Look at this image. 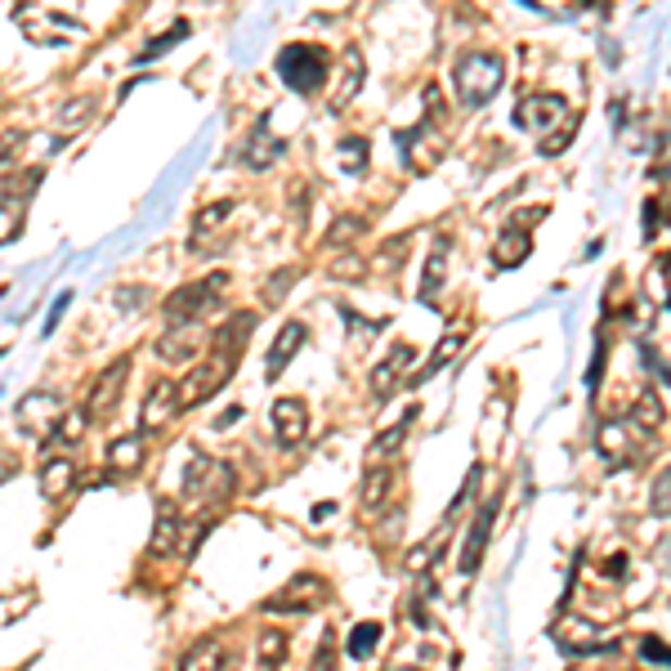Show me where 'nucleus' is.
I'll list each match as a JSON object with an SVG mask.
<instances>
[{"label": "nucleus", "instance_id": "obj_1", "mask_svg": "<svg viewBox=\"0 0 671 671\" xmlns=\"http://www.w3.org/2000/svg\"><path fill=\"white\" fill-rule=\"evenodd\" d=\"M238 489V474L229 461H219V457H206L198 453L189 466H183V506L189 510H206V506H219V502H229Z\"/></svg>", "mask_w": 671, "mask_h": 671}, {"label": "nucleus", "instance_id": "obj_2", "mask_svg": "<svg viewBox=\"0 0 671 671\" xmlns=\"http://www.w3.org/2000/svg\"><path fill=\"white\" fill-rule=\"evenodd\" d=\"M502 81H506V63L497 54H483V50L457 59V67H453V86L466 107H483L502 90Z\"/></svg>", "mask_w": 671, "mask_h": 671}, {"label": "nucleus", "instance_id": "obj_3", "mask_svg": "<svg viewBox=\"0 0 671 671\" xmlns=\"http://www.w3.org/2000/svg\"><path fill=\"white\" fill-rule=\"evenodd\" d=\"M224 291H229V274H211V278H202V282H183L179 291L166 295L162 314H166V322H198L202 314L219 309Z\"/></svg>", "mask_w": 671, "mask_h": 671}, {"label": "nucleus", "instance_id": "obj_4", "mask_svg": "<svg viewBox=\"0 0 671 671\" xmlns=\"http://www.w3.org/2000/svg\"><path fill=\"white\" fill-rule=\"evenodd\" d=\"M238 363H242V354H233V350H219V345H211V354L183 377V407H198V403H206L211 394H219L224 390V381L238 371Z\"/></svg>", "mask_w": 671, "mask_h": 671}, {"label": "nucleus", "instance_id": "obj_5", "mask_svg": "<svg viewBox=\"0 0 671 671\" xmlns=\"http://www.w3.org/2000/svg\"><path fill=\"white\" fill-rule=\"evenodd\" d=\"M278 77L295 94H314L327 81V54L318 46H287L278 54Z\"/></svg>", "mask_w": 671, "mask_h": 671}, {"label": "nucleus", "instance_id": "obj_6", "mask_svg": "<svg viewBox=\"0 0 671 671\" xmlns=\"http://www.w3.org/2000/svg\"><path fill=\"white\" fill-rule=\"evenodd\" d=\"M59 417H63V403H59L54 390H31L14 407V421H18L23 434H50L59 426Z\"/></svg>", "mask_w": 671, "mask_h": 671}, {"label": "nucleus", "instance_id": "obj_7", "mask_svg": "<svg viewBox=\"0 0 671 671\" xmlns=\"http://www.w3.org/2000/svg\"><path fill=\"white\" fill-rule=\"evenodd\" d=\"M555 122H569V103L559 94H524L515 103V126H524L533 135L555 130Z\"/></svg>", "mask_w": 671, "mask_h": 671}, {"label": "nucleus", "instance_id": "obj_8", "mask_svg": "<svg viewBox=\"0 0 671 671\" xmlns=\"http://www.w3.org/2000/svg\"><path fill=\"white\" fill-rule=\"evenodd\" d=\"M407 377H413V345H407V341H398V345H390V354L377 363V367H371V398H377V403H385L398 385H407Z\"/></svg>", "mask_w": 671, "mask_h": 671}, {"label": "nucleus", "instance_id": "obj_9", "mask_svg": "<svg viewBox=\"0 0 671 671\" xmlns=\"http://www.w3.org/2000/svg\"><path fill=\"white\" fill-rule=\"evenodd\" d=\"M179 413H183V390H179L175 381H157L153 390L143 394V407H139V426H143L148 434H153V430L170 426Z\"/></svg>", "mask_w": 671, "mask_h": 671}, {"label": "nucleus", "instance_id": "obj_10", "mask_svg": "<svg viewBox=\"0 0 671 671\" xmlns=\"http://www.w3.org/2000/svg\"><path fill=\"white\" fill-rule=\"evenodd\" d=\"M126 377H130V358H117V363H107V367L99 371V381L90 385V398H86L90 421H103L112 407H117V394H122Z\"/></svg>", "mask_w": 671, "mask_h": 671}, {"label": "nucleus", "instance_id": "obj_11", "mask_svg": "<svg viewBox=\"0 0 671 671\" xmlns=\"http://www.w3.org/2000/svg\"><path fill=\"white\" fill-rule=\"evenodd\" d=\"M322 595H327V582L305 573V578H291L274 600H265V613H301V609H314L322 605Z\"/></svg>", "mask_w": 671, "mask_h": 671}, {"label": "nucleus", "instance_id": "obj_12", "mask_svg": "<svg viewBox=\"0 0 671 671\" xmlns=\"http://www.w3.org/2000/svg\"><path fill=\"white\" fill-rule=\"evenodd\" d=\"M269 421H274L278 447H301L305 434H309V407H305L301 398H278L274 413H269Z\"/></svg>", "mask_w": 671, "mask_h": 671}, {"label": "nucleus", "instance_id": "obj_13", "mask_svg": "<svg viewBox=\"0 0 671 671\" xmlns=\"http://www.w3.org/2000/svg\"><path fill=\"white\" fill-rule=\"evenodd\" d=\"M493 519H497V497L489 502V506H479L474 510V519H470V533H466V546H461V573L470 578L474 569H479V559H483V546H489V537H493Z\"/></svg>", "mask_w": 671, "mask_h": 671}, {"label": "nucleus", "instance_id": "obj_14", "mask_svg": "<svg viewBox=\"0 0 671 671\" xmlns=\"http://www.w3.org/2000/svg\"><path fill=\"white\" fill-rule=\"evenodd\" d=\"M305 322H282L278 327V336H274V345H269V358H265V377L269 381H278L282 371H287V363L301 354V345H305Z\"/></svg>", "mask_w": 671, "mask_h": 671}, {"label": "nucleus", "instance_id": "obj_15", "mask_svg": "<svg viewBox=\"0 0 671 671\" xmlns=\"http://www.w3.org/2000/svg\"><path fill=\"white\" fill-rule=\"evenodd\" d=\"M198 322H170V331L166 336H157V345H153V354L162 358V363H189V358H198Z\"/></svg>", "mask_w": 671, "mask_h": 671}, {"label": "nucleus", "instance_id": "obj_16", "mask_svg": "<svg viewBox=\"0 0 671 671\" xmlns=\"http://www.w3.org/2000/svg\"><path fill=\"white\" fill-rule=\"evenodd\" d=\"M238 157H242L246 170H265L269 162L282 157V139L269 130V117H259V126L251 130V139L242 143V153H238Z\"/></svg>", "mask_w": 671, "mask_h": 671}, {"label": "nucleus", "instance_id": "obj_17", "mask_svg": "<svg viewBox=\"0 0 671 671\" xmlns=\"http://www.w3.org/2000/svg\"><path fill=\"white\" fill-rule=\"evenodd\" d=\"M489 255H493L497 269H519V265H524V259L533 255V238L519 229V224H510L502 238H493V251H489Z\"/></svg>", "mask_w": 671, "mask_h": 671}, {"label": "nucleus", "instance_id": "obj_18", "mask_svg": "<svg viewBox=\"0 0 671 671\" xmlns=\"http://www.w3.org/2000/svg\"><path fill=\"white\" fill-rule=\"evenodd\" d=\"M413 421H417V407H407V413L390 426V430H381L377 439L367 443V466H381V461H390L398 447H403V439H407V430H413Z\"/></svg>", "mask_w": 671, "mask_h": 671}, {"label": "nucleus", "instance_id": "obj_19", "mask_svg": "<svg viewBox=\"0 0 671 671\" xmlns=\"http://www.w3.org/2000/svg\"><path fill=\"white\" fill-rule=\"evenodd\" d=\"M447 255H453V242L447 238H434V246H430V259H426V274H421V305H434L439 301V287H443V269H447Z\"/></svg>", "mask_w": 671, "mask_h": 671}, {"label": "nucleus", "instance_id": "obj_20", "mask_svg": "<svg viewBox=\"0 0 671 671\" xmlns=\"http://www.w3.org/2000/svg\"><path fill=\"white\" fill-rule=\"evenodd\" d=\"M631 417L626 421H618V417H605L600 421V430H595V443H600V453H605V461L609 466H618L622 461V453H631Z\"/></svg>", "mask_w": 671, "mask_h": 671}, {"label": "nucleus", "instance_id": "obj_21", "mask_svg": "<svg viewBox=\"0 0 671 671\" xmlns=\"http://www.w3.org/2000/svg\"><path fill=\"white\" fill-rule=\"evenodd\" d=\"M179 533H183L179 510H175L170 502H162V506H157V524H153V542H148V550H153V555L179 550Z\"/></svg>", "mask_w": 671, "mask_h": 671}, {"label": "nucleus", "instance_id": "obj_22", "mask_svg": "<svg viewBox=\"0 0 671 671\" xmlns=\"http://www.w3.org/2000/svg\"><path fill=\"white\" fill-rule=\"evenodd\" d=\"M143 466V439L126 434V439H112L107 443V470L112 474H135Z\"/></svg>", "mask_w": 671, "mask_h": 671}, {"label": "nucleus", "instance_id": "obj_23", "mask_svg": "<svg viewBox=\"0 0 671 671\" xmlns=\"http://www.w3.org/2000/svg\"><path fill=\"white\" fill-rule=\"evenodd\" d=\"M662 417H667V413H662V398H658V390H641V394H636V403H631V426H636V430L649 439V434H658V430H662Z\"/></svg>", "mask_w": 671, "mask_h": 671}, {"label": "nucleus", "instance_id": "obj_24", "mask_svg": "<svg viewBox=\"0 0 671 671\" xmlns=\"http://www.w3.org/2000/svg\"><path fill=\"white\" fill-rule=\"evenodd\" d=\"M72 479H77V466H72L67 457H46V466H41V497L46 502L63 497L72 489Z\"/></svg>", "mask_w": 671, "mask_h": 671}, {"label": "nucleus", "instance_id": "obj_25", "mask_svg": "<svg viewBox=\"0 0 671 671\" xmlns=\"http://www.w3.org/2000/svg\"><path fill=\"white\" fill-rule=\"evenodd\" d=\"M381 636H385V626H381V622H358V626L350 631V641H345V654H350L354 662H367L371 654H377Z\"/></svg>", "mask_w": 671, "mask_h": 671}, {"label": "nucleus", "instance_id": "obj_26", "mask_svg": "<svg viewBox=\"0 0 671 671\" xmlns=\"http://www.w3.org/2000/svg\"><path fill=\"white\" fill-rule=\"evenodd\" d=\"M457 354H461V336H443V341H439V350L430 354V363L417 371V377H407V385H426V381L434 377V371H443V367L453 363Z\"/></svg>", "mask_w": 671, "mask_h": 671}, {"label": "nucleus", "instance_id": "obj_27", "mask_svg": "<svg viewBox=\"0 0 671 671\" xmlns=\"http://www.w3.org/2000/svg\"><path fill=\"white\" fill-rule=\"evenodd\" d=\"M390 483H394V474H390V466L381 461V466H371L367 470V479H363V510L371 515L385 497H390Z\"/></svg>", "mask_w": 671, "mask_h": 671}, {"label": "nucleus", "instance_id": "obj_28", "mask_svg": "<svg viewBox=\"0 0 671 671\" xmlns=\"http://www.w3.org/2000/svg\"><path fill=\"white\" fill-rule=\"evenodd\" d=\"M358 86H363V54L358 50H345V81H341V90H336L331 107H345L358 94Z\"/></svg>", "mask_w": 671, "mask_h": 671}, {"label": "nucleus", "instance_id": "obj_29", "mask_svg": "<svg viewBox=\"0 0 671 671\" xmlns=\"http://www.w3.org/2000/svg\"><path fill=\"white\" fill-rule=\"evenodd\" d=\"M86 430H90V413H86V407H72V413H63V417H59L54 439H59V443H81V439H86Z\"/></svg>", "mask_w": 671, "mask_h": 671}, {"label": "nucleus", "instance_id": "obj_30", "mask_svg": "<svg viewBox=\"0 0 671 671\" xmlns=\"http://www.w3.org/2000/svg\"><path fill=\"white\" fill-rule=\"evenodd\" d=\"M233 215V198H219V202H211V206H202L198 211V219H193V233H215L224 219Z\"/></svg>", "mask_w": 671, "mask_h": 671}, {"label": "nucleus", "instance_id": "obj_31", "mask_svg": "<svg viewBox=\"0 0 671 671\" xmlns=\"http://www.w3.org/2000/svg\"><path fill=\"white\" fill-rule=\"evenodd\" d=\"M94 117V94H81V99H67L63 107H59V122L67 126V130H77L81 122H90Z\"/></svg>", "mask_w": 671, "mask_h": 671}, {"label": "nucleus", "instance_id": "obj_32", "mask_svg": "<svg viewBox=\"0 0 671 671\" xmlns=\"http://www.w3.org/2000/svg\"><path fill=\"white\" fill-rule=\"evenodd\" d=\"M183 36H189V23H175V27L166 31V36H157V41H148V46L139 50V59H135V63H153L157 54H166L170 46H179V41H183Z\"/></svg>", "mask_w": 671, "mask_h": 671}, {"label": "nucleus", "instance_id": "obj_33", "mask_svg": "<svg viewBox=\"0 0 671 671\" xmlns=\"http://www.w3.org/2000/svg\"><path fill=\"white\" fill-rule=\"evenodd\" d=\"M336 162H341L350 175H363V166H367V143L363 139H345L341 148H336Z\"/></svg>", "mask_w": 671, "mask_h": 671}, {"label": "nucleus", "instance_id": "obj_34", "mask_svg": "<svg viewBox=\"0 0 671 671\" xmlns=\"http://www.w3.org/2000/svg\"><path fill=\"white\" fill-rule=\"evenodd\" d=\"M148 301H153L148 287H117L112 291V305H117L122 314H139V305H148Z\"/></svg>", "mask_w": 671, "mask_h": 671}, {"label": "nucleus", "instance_id": "obj_35", "mask_svg": "<svg viewBox=\"0 0 671 671\" xmlns=\"http://www.w3.org/2000/svg\"><path fill=\"white\" fill-rule=\"evenodd\" d=\"M282 658H287V636L282 631H265V636H259V662L278 667Z\"/></svg>", "mask_w": 671, "mask_h": 671}, {"label": "nucleus", "instance_id": "obj_36", "mask_svg": "<svg viewBox=\"0 0 671 671\" xmlns=\"http://www.w3.org/2000/svg\"><path fill=\"white\" fill-rule=\"evenodd\" d=\"M295 278H301V269H291V265H287V269H278V274L265 282V301H269V305H278L282 295L295 287Z\"/></svg>", "mask_w": 671, "mask_h": 671}, {"label": "nucleus", "instance_id": "obj_37", "mask_svg": "<svg viewBox=\"0 0 671 671\" xmlns=\"http://www.w3.org/2000/svg\"><path fill=\"white\" fill-rule=\"evenodd\" d=\"M341 318H345V327H350V345H363V336H377L381 327H385V318H377V322H363L354 309H345L341 305Z\"/></svg>", "mask_w": 671, "mask_h": 671}, {"label": "nucleus", "instance_id": "obj_38", "mask_svg": "<svg viewBox=\"0 0 671 671\" xmlns=\"http://www.w3.org/2000/svg\"><path fill=\"white\" fill-rule=\"evenodd\" d=\"M183 667H224V649H219V641H215V636L202 641L189 658H183Z\"/></svg>", "mask_w": 671, "mask_h": 671}, {"label": "nucleus", "instance_id": "obj_39", "mask_svg": "<svg viewBox=\"0 0 671 671\" xmlns=\"http://www.w3.org/2000/svg\"><path fill=\"white\" fill-rule=\"evenodd\" d=\"M363 229H367L363 219L345 215V219H336V224H331V233H327V238H331V246H350V242H354V238H358Z\"/></svg>", "mask_w": 671, "mask_h": 671}, {"label": "nucleus", "instance_id": "obj_40", "mask_svg": "<svg viewBox=\"0 0 671 671\" xmlns=\"http://www.w3.org/2000/svg\"><path fill=\"white\" fill-rule=\"evenodd\" d=\"M649 506H654V515H671V466L654 479V497H649Z\"/></svg>", "mask_w": 671, "mask_h": 671}, {"label": "nucleus", "instance_id": "obj_41", "mask_svg": "<svg viewBox=\"0 0 671 671\" xmlns=\"http://www.w3.org/2000/svg\"><path fill=\"white\" fill-rule=\"evenodd\" d=\"M641 658H645V662H662V667H671V645L645 636V641H641Z\"/></svg>", "mask_w": 671, "mask_h": 671}, {"label": "nucleus", "instance_id": "obj_42", "mask_svg": "<svg viewBox=\"0 0 671 671\" xmlns=\"http://www.w3.org/2000/svg\"><path fill=\"white\" fill-rule=\"evenodd\" d=\"M331 274H336V278H345V282H354V278H363V259L341 255V259H336V265H331Z\"/></svg>", "mask_w": 671, "mask_h": 671}, {"label": "nucleus", "instance_id": "obj_43", "mask_svg": "<svg viewBox=\"0 0 671 671\" xmlns=\"http://www.w3.org/2000/svg\"><path fill=\"white\" fill-rule=\"evenodd\" d=\"M291 211L295 215H301V211L309 215V189H301V183H291Z\"/></svg>", "mask_w": 671, "mask_h": 671}, {"label": "nucleus", "instance_id": "obj_44", "mask_svg": "<svg viewBox=\"0 0 671 671\" xmlns=\"http://www.w3.org/2000/svg\"><path fill=\"white\" fill-rule=\"evenodd\" d=\"M67 301H72V295L63 291L59 301H54V309H50V318H46V331H54V322H59V318H63V309H67Z\"/></svg>", "mask_w": 671, "mask_h": 671}, {"label": "nucleus", "instance_id": "obj_45", "mask_svg": "<svg viewBox=\"0 0 671 671\" xmlns=\"http://www.w3.org/2000/svg\"><path fill=\"white\" fill-rule=\"evenodd\" d=\"M238 417H242V407H224V413L215 417V430H229V426H233Z\"/></svg>", "mask_w": 671, "mask_h": 671}]
</instances>
